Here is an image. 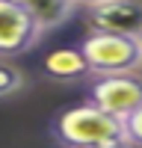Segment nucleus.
Instances as JSON below:
<instances>
[{"mask_svg":"<svg viewBox=\"0 0 142 148\" xmlns=\"http://www.w3.org/2000/svg\"><path fill=\"white\" fill-rule=\"evenodd\" d=\"M86 104L124 121L136 110H142V71L115 74V77H95L86 89Z\"/></svg>","mask_w":142,"mask_h":148,"instance_id":"3","label":"nucleus"},{"mask_svg":"<svg viewBox=\"0 0 142 148\" xmlns=\"http://www.w3.org/2000/svg\"><path fill=\"white\" fill-rule=\"evenodd\" d=\"M89 33H113V36H142V0H113L106 6L86 12Z\"/></svg>","mask_w":142,"mask_h":148,"instance_id":"5","label":"nucleus"},{"mask_svg":"<svg viewBox=\"0 0 142 148\" xmlns=\"http://www.w3.org/2000/svg\"><path fill=\"white\" fill-rule=\"evenodd\" d=\"M77 6H83V9H98V6H106V3H113V0H74Z\"/></svg>","mask_w":142,"mask_h":148,"instance_id":"10","label":"nucleus"},{"mask_svg":"<svg viewBox=\"0 0 142 148\" xmlns=\"http://www.w3.org/2000/svg\"><path fill=\"white\" fill-rule=\"evenodd\" d=\"M42 74L53 83H83L92 77V68L77 47H56L42 59Z\"/></svg>","mask_w":142,"mask_h":148,"instance_id":"6","label":"nucleus"},{"mask_svg":"<svg viewBox=\"0 0 142 148\" xmlns=\"http://www.w3.org/2000/svg\"><path fill=\"white\" fill-rule=\"evenodd\" d=\"M124 133L130 148H142V110H136L133 116L124 119Z\"/></svg>","mask_w":142,"mask_h":148,"instance_id":"9","label":"nucleus"},{"mask_svg":"<svg viewBox=\"0 0 142 148\" xmlns=\"http://www.w3.org/2000/svg\"><path fill=\"white\" fill-rule=\"evenodd\" d=\"M80 51L92 68V77H115V74L142 71V42L113 33H86Z\"/></svg>","mask_w":142,"mask_h":148,"instance_id":"2","label":"nucleus"},{"mask_svg":"<svg viewBox=\"0 0 142 148\" xmlns=\"http://www.w3.org/2000/svg\"><path fill=\"white\" fill-rule=\"evenodd\" d=\"M51 136L59 148H130L124 121L86 101L56 113Z\"/></svg>","mask_w":142,"mask_h":148,"instance_id":"1","label":"nucleus"},{"mask_svg":"<svg viewBox=\"0 0 142 148\" xmlns=\"http://www.w3.org/2000/svg\"><path fill=\"white\" fill-rule=\"evenodd\" d=\"M44 39L42 27L21 6L0 0V59H15L30 53Z\"/></svg>","mask_w":142,"mask_h":148,"instance_id":"4","label":"nucleus"},{"mask_svg":"<svg viewBox=\"0 0 142 148\" xmlns=\"http://www.w3.org/2000/svg\"><path fill=\"white\" fill-rule=\"evenodd\" d=\"M139 42H142V36H139Z\"/></svg>","mask_w":142,"mask_h":148,"instance_id":"11","label":"nucleus"},{"mask_svg":"<svg viewBox=\"0 0 142 148\" xmlns=\"http://www.w3.org/2000/svg\"><path fill=\"white\" fill-rule=\"evenodd\" d=\"M9 3L21 6L42 27V33H51L56 27H62V24L74 15V9H77L74 0H9Z\"/></svg>","mask_w":142,"mask_h":148,"instance_id":"7","label":"nucleus"},{"mask_svg":"<svg viewBox=\"0 0 142 148\" xmlns=\"http://www.w3.org/2000/svg\"><path fill=\"white\" fill-rule=\"evenodd\" d=\"M24 71L18 65H12L9 59H0V98H9V95H18L24 89Z\"/></svg>","mask_w":142,"mask_h":148,"instance_id":"8","label":"nucleus"}]
</instances>
